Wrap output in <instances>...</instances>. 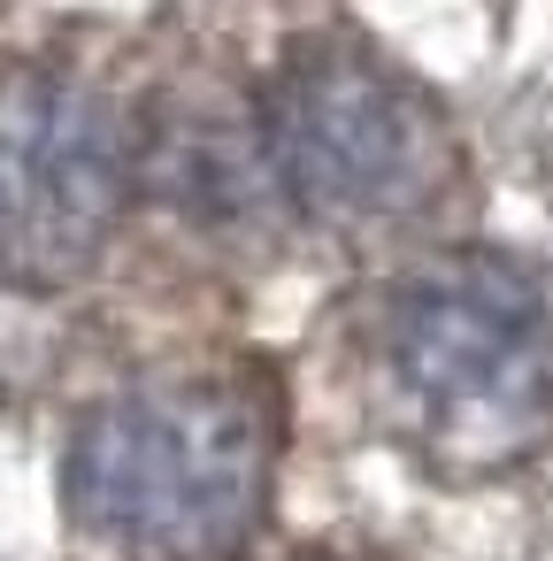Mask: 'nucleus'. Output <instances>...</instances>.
<instances>
[{"instance_id": "obj_1", "label": "nucleus", "mask_w": 553, "mask_h": 561, "mask_svg": "<svg viewBox=\"0 0 553 561\" xmlns=\"http://www.w3.org/2000/svg\"><path fill=\"white\" fill-rule=\"evenodd\" d=\"M70 515L131 561L239 546L269 492V415L216 377H162L101 400L70 438Z\"/></svg>"}, {"instance_id": "obj_2", "label": "nucleus", "mask_w": 553, "mask_h": 561, "mask_svg": "<svg viewBox=\"0 0 553 561\" xmlns=\"http://www.w3.org/2000/svg\"><path fill=\"white\" fill-rule=\"evenodd\" d=\"M384 362L438 454L476 469L515 461L553 408V293L499 247H453L392 293Z\"/></svg>"}, {"instance_id": "obj_3", "label": "nucleus", "mask_w": 553, "mask_h": 561, "mask_svg": "<svg viewBox=\"0 0 553 561\" xmlns=\"http://www.w3.org/2000/svg\"><path fill=\"white\" fill-rule=\"evenodd\" d=\"M139 178V147L116 101L70 70H0V285H78Z\"/></svg>"}, {"instance_id": "obj_4", "label": "nucleus", "mask_w": 553, "mask_h": 561, "mask_svg": "<svg viewBox=\"0 0 553 561\" xmlns=\"http://www.w3.org/2000/svg\"><path fill=\"white\" fill-rule=\"evenodd\" d=\"M262 147L315 224H384L407 216L438 178V124L430 108L361 47L315 39L277 62L262 85Z\"/></svg>"}, {"instance_id": "obj_5", "label": "nucleus", "mask_w": 553, "mask_h": 561, "mask_svg": "<svg viewBox=\"0 0 553 561\" xmlns=\"http://www.w3.org/2000/svg\"><path fill=\"white\" fill-rule=\"evenodd\" d=\"M139 178L170 201V208H193V216H254L262 193L277 185L269 170V147H262V124H231L223 108H170L147 139H139Z\"/></svg>"}]
</instances>
